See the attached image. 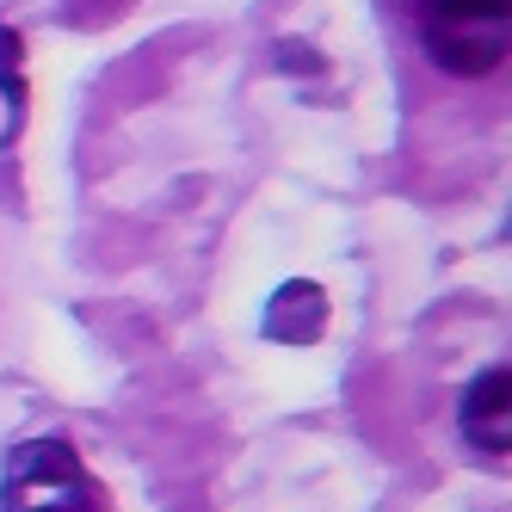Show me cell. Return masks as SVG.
Masks as SVG:
<instances>
[{
    "mask_svg": "<svg viewBox=\"0 0 512 512\" xmlns=\"http://www.w3.org/2000/svg\"><path fill=\"white\" fill-rule=\"evenodd\" d=\"M0 87H7V105H13V118L25 112V81H19V38L7 25H0Z\"/></svg>",
    "mask_w": 512,
    "mask_h": 512,
    "instance_id": "5b68a950",
    "label": "cell"
},
{
    "mask_svg": "<svg viewBox=\"0 0 512 512\" xmlns=\"http://www.w3.org/2000/svg\"><path fill=\"white\" fill-rule=\"evenodd\" d=\"M0 512H99V488L68 438H25L0 469Z\"/></svg>",
    "mask_w": 512,
    "mask_h": 512,
    "instance_id": "7a4b0ae2",
    "label": "cell"
},
{
    "mask_svg": "<svg viewBox=\"0 0 512 512\" xmlns=\"http://www.w3.org/2000/svg\"><path fill=\"white\" fill-rule=\"evenodd\" d=\"M266 340L278 346H315L321 340V327H327V297H321V284L309 278H290L278 284V297L266 303Z\"/></svg>",
    "mask_w": 512,
    "mask_h": 512,
    "instance_id": "277c9868",
    "label": "cell"
},
{
    "mask_svg": "<svg viewBox=\"0 0 512 512\" xmlns=\"http://www.w3.org/2000/svg\"><path fill=\"white\" fill-rule=\"evenodd\" d=\"M426 56L457 81H482L506 62L512 44V0H426L420 13Z\"/></svg>",
    "mask_w": 512,
    "mask_h": 512,
    "instance_id": "6da1fadb",
    "label": "cell"
},
{
    "mask_svg": "<svg viewBox=\"0 0 512 512\" xmlns=\"http://www.w3.org/2000/svg\"><path fill=\"white\" fill-rule=\"evenodd\" d=\"M278 50H284V68H290V62H297V68H321V62L309 56V44H278Z\"/></svg>",
    "mask_w": 512,
    "mask_h": 512,
    "instance_id": "8992f818",
    "label": "cell"
},
{
    "mask_svg": "<svg viewBox=\"0 0 512 512\" xmlns=\"http://www.w3.org/2000/svg\"><path fill=\"white\" fill-rule=\"evenodd\" d=\"M457 432H463V445L506 457V445H512V371L506 364H488L457 395Z\"/></svg>",
    "mask_w": 512,
    "mask_h": 512,
    "instance_id": "3957f363",
    "label": "cell"
}]
</instances>
